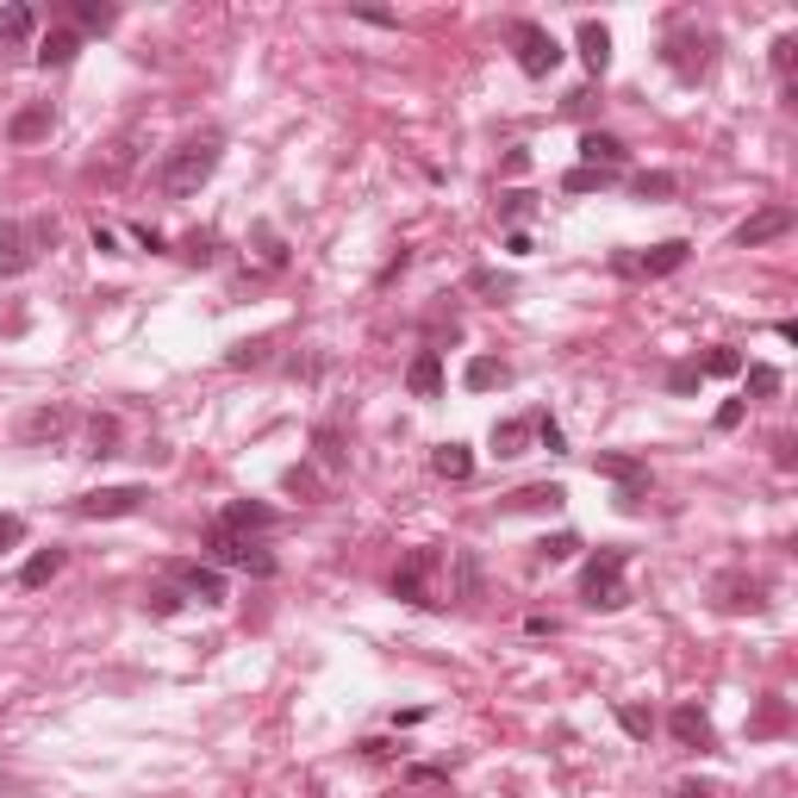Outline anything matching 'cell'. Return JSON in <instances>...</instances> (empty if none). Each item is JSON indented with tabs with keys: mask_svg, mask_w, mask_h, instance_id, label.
Returning <instances> with one entry per match:
<instances>
[{
	"mask_svg": "<svg viewBox=\"0 0 798 798\" xmlns=\"http://www.w3.org/2000/svg\"><path fill=\"white\" fill-rule=\"evenodd\" d=\"M218 156H225V132H218V125H206V132H188L176 150L162 156V169H156L162 194H169V200H194L200 188L213 181Z\"/></svg>",
	"mask_w": 798,
	"mask_h": 798,
	"instance_id": "1",
	"label": "cell"
},
{
	"mask_svg": "<svg viewBox=\"0 0 798 798\" xmlns=\"http://www.w3.org/2000/svg\"><path fill=\"white\" fill-rule=\"evenodd\" d=\"M449 567L443 543H418L400 555V567H393V599L418 605V611H437L443 605V593H437V574Z\"/></svg>",
	"mask_w": 798,
	"mask_h": 798,
	"instance_id": "2",
	"label": "cell"
},
{
	"mask_svg": "<svg viewBox=\"0 0 798 798\" xmlns=\"http://www.w3.org/2000/svg\"><path fill=\"white\" fill-rule=\"evenodd\" d=\"M623 567H630V555L623 549H593L581 567V605L586 611H623L630 605V581H623Z\"/></svg>",
	"mask_w": 798,
	"mask_h": 798,
	"instance_id": "3",
	"label": "cell"
},
{
	"mask_svg": "<svg viewBox=\"0 0 798 798\" xmlns=\"http://www.w3.org/2000/svg\"><path fill=\"white\" fill-rule=\"evenodd\" d=\"M44 250H57V218H0V274H25Z\"/></svg>",
	"mask_w": 798,
	"mask_h": 798,
	"instance_id": "4",
	"label": "cell"
},
{
	"mask_svg": "<svg viewBox=\"0 0 798 798\" xmlns=\"http://www.w3.org/2000/svg\"><path fill=\"white\" fill-rule=\"evenodd\" d=\"M506 44H512V57H518V69H525L530 81H543L555 76V63H562V44H555V32L537 20H512L506 25Z\"/></svg>",
	"mask_w": 798,
	"mask_h": 798,
	"instance_id": "5",
	"label": "cell"
},
{
	"mask_svg": "<svg viewBox=\"0 0 798 798\" xmlns=\"http://www.w3.org/2000/svg\"><path fill=\"white\" fill-rule=\"evenodd\" d=\"M711 50H718V38H711V32H699V25H681V32H667L662 63H667V69H674L681 81H699L705 69H711Z\"/></svg>",
	"mask_w": 798,
	"mask_h": 798,
	"instance_id": "6",
	"label": "cell"
},
{
	"mask_svg": "<svg viewBox=\"0 0 798 798\" xmlns=\"http://www.w3.org/2000/svg\"><path fill=\"white\" fill-rule=\"evenodd\" d=\"M206 549H213V562L218 567H244V574H256V581H269L274 574V555L256 537H237V530H206Z\"/></svg>",
	"mask_w": 798,
	"mask_h": 798,
	"instance_id": "7",
	"label": "cell"
},
{
	"mask_svg": "<svg viewBox=\"0 0 798 798\" xmlns=\"http://www.w3.org/2000/svg\"><path fill=\"white\" fill-rule=\"evenodd\" d=\"M693 256V244L686 237H667V244H655V250H643V256H630V250H618L611 256V269L618 274H643V281H655V274H674Z\"/></svg>",
	"mask_w": 798,
	"mask_h": 798,
	"instance_id": "8",
	"label": "cell"
},
{
	"mask_svg": "<svg viewBox=\"0 0 798 798\" xmlns=\"http://www.w3.org/2000/svg\"><path fill=\"white\" fill-rule=\"evenodd\" d=\"M144 499H150V487H94L76 499V518H132V512H144Z\"/></svg>",
	"mask_w": 798,
	"mask_h": 798,
	"instance_id": "9",
	"label": "cell"
},
{
	"mask_svg": "<svg viewBox=\"0 0 798 798\" xmlns=\"http://www.w3.org/2000/svg\"><path fill=\"white\" fill-rule=\"evenodd\" d=\"M798 225L793 206H761V213H749L737 225V250H761V244H774V237H786Z\"/></svg>",
	"mask_w": 798,
	"mask_h": 798,
	"instance_id": "10",
	"label": "cell"
},
{
	"mask_svg": "<svg viewBox=\"0 0 798 798\" xmlns=\"http://www.w3.org/2000/svg\"><path fill=\"white\" fill-rule=\"evenodd\" d=\"M667 737L681 742V749H693V755L718 749V730H711V718H705L699 705H674V711H667Z\"/></svg>",
	"mask_w": 798,
	"mask_h": 798,
	"instance_id": "11",
	"label": "cell"
},
{
	"mask_svg": "<svg viewBox=\"0 0 798 798\" xmlns=\"http://www.w3.org/2000/svg\"><path fill=\"white\" fill-rule=\"evenodd\" d=\"M218 530H237V537H256V530H274L281 525V512L274 506H262V499H232V506L213 518Z\"/></svg>",
	"mask_w": 798,
	"mask_h": 798,
	"instance_id": "12",
	"label": "cell"
},
{
	"mask_svg": "<svg viewBox=\"0 0 798 798\" xmlns=\"http://www.w3.org/2000/svg\"><path fill=\"white\" fill-rule=\"evenodd\" d=\"M176 586L188 593V599H200V605H225V574H218L213 562H181Z\"/></svg>",
	"mask_w": 798,
	"mask_h": 798,
	"instance_id": "13",
	"label": "cell"
},
{
	"mask_svg": "<svg viewBox=\"0 0 798 798\" xmlns=\"http://www.w3.org/2000/svg\"><path fill=\"white\" fill-rule=\"evenodd\" d=\"M718 605L723 611H761L767 605V581L761 574H718Z\"/></svg>",
	"mask_w": 798,
	"mask_h": 798,
	"instance_id": "14",
	"label": "cell"
},
{
	"mask_svg": "<svg viewBox=\"0 0 798 798\" xmlns=\"http://www.w3.org/2000/svg\"><path fill=\"white\" fill-rule=\"evenodd\" d=\"M50 125H57V106L50 100H32V106H20V113L7 119V144H38V137H50Z\"/></svg>",
	"mask_w": 798,
	"mask_h": 798,
	"instance_id": "15",
	"label": "cell"
},
{
	"mask_svg": "<svg viewBox=\"0 0 798 798\" xmlns=\"http://www.w3.org/2000/svg\"><path fill=\"white\" fill-rule=\"evenodd\" d=\"M623 162H630L623 137H611V132H581V169H611V176H618Z\"/></svg>",
	"mask_w": 798,
	"mask_h": 798,
	"instance_id": "16",
	"label": "cell"
},
{
	"mask_svg": "<svg viewBox=\"0 0 798 798\" xmlns=\"http://www.w3.org/2000/svg\"><path fill=\"white\" fill-rule=\"evenodd\" d=\"M81 50V32L76 25H57V32H44L38 38V69H69Z\"/></svg>",
	"mask_w": 798,
	"mask_h": 798,
	"instance_id": "17",
	"label": "cell"
},
{
	"mask_svg": "<svg viewBox=\"0 0 798 798\" xmlns=\"http://www.w3.org/2000/svg\"><path fill=\"white\" fill-rule=\"evenodd\" d=\"M406 387L418 393V400H437V393H443V356H437V350H418V356H412Z\"/></svg>",
	"mask_w": 798,
	"mask_h": 798,
	"instance_id": "18",
	"label": "cell"
},
{
	"mask_svg": "<svg viewBox=\"0 0 798 798\" xmlns=\"http://www.w3.org/2000/svg\"><path fill=\"white\" fill-rule=\"evenodd\" d=\"M581 63H586V76H605L611 69V32L599 20H581Z\"/></svg>",
	"mask_w": 798,
	"mask_h": 798,
	"instance_id": "19",
	"label": "cell"
},
{
	"mask_svg": "<svg viewBox=\"0 0 798 798\" xmlns=\"http://www.w3.org/2000/svg\"><path fill=\"white\" fill-rule=\"evenodd\" d=\"M567 499V487H555V481H543V487H518L499 499V512H555Z\"/></svg>",
	"mask_w": 798,
	"mask_h": 798,
	"instance_id": "20",
	"label": "cell"
},
{
	"mask_svg": "<svg viewBox=\"0 0 798 798\" xmlns=\"http://www.w3.org/2000/svg\"><path fill=\"white\" fill-rule=\"evenodd\" d=\"M63 567H69V549H38V555H32V562L20 567V586H25V593H38V586L57 581Z\"/></svg>",
	"mask_w": 798,
	"mask_h": 798,
	"instance_id": "21",
	"label": "cell"
},
{
	"mask_svg": "<svg viewBox=\"0 0 798 798\" xmlns=\"http://www.w3.org/2000/svg\"><path fill=\"white\" fill-rule=\"evenodd\" d=\"M69 425H76V412H69V406H38L20 425V437H25V443H44V437H63Z\"/></svg>",
	"mask_w": 798,
	"mask_h": 798,
	"instance_id": "22",
	"label": "cell"
},
{
	"mask_svg": "<svg viewBox=\"0 0 798 798\" xmlns=\"http://www.w3.org/2000/svg\"><path fill=\"white\" fill-rule=\"evenodd\" d=\"M506 381H512V369L499 362V356H474V362L462 369V387L468 393H493V387H506Z\"/></svg>",
	"mask_w": 798,
	"mask_h": 798,
	"instance_id": "23",
	"label": "cell"
},
{
	"mask_svg": "<svg viewBox=\"0 0 798 798\" xmlns=\"http://www.w3.org/2000/svg\"><path fill=\"white\" fill-rule=\"evenodd\" d=\"M487 443H493V456H499V462L525 456V443H530V418H499V425L487 430Z\"/></svg>",
	"mask_w": 798,
	"mask_h": 798,
	"instance_id": "24",
	"label": "cell"
},
{
	"mask_svg": "<svg viewBox=\"0 0 798 798\" xmlns=\"http://www.w3.org/2000/svg\"><path fill=\"white\" fill-rule=\"evenodd\" d=\"M88 456H94V462L119 456V418L113 412H94V418H88Z\"/></svg>",
	"mask_w": 798,
	"mask_h": 798,
	"instance_id": "25",
	"label": "cell"
},
{
	"mask_svg": "<svg viewBox=\"0 0 798 798\" xmlns=\"http://www.w3.org/2000/svg\"><path fill=\"white\" fill-rule=\"evenodd\" d=\"M430 468H437L443 481H468V474H474V456H468V443H437L430 449Z\"/></svg>",
	"mask_w": 798,
	"mask_h": 798,
	"instance_id": "26",
	"label": "cell"
},
{
	"mask_svg": "<svg viewBox=\"0 0 798 798\" xmlns=\"http://www.w3.org/2000/svg\"><path fill=\"white\" fill-rule=\"evenodd\" d=\"M32 32H38V13H32V7H20V0L0 7V44H25Z\"/></svg>",
	"mask_w": 798,
	"mask_h": 798,
	"instance_id": "27",
	"label": "cell"
},
{
	"mask_svg": "<svg viewBox=\"0 0 798 798\" xmlns=\"http://www.w3.org/2000/svg\"><path fill=\"white\" fill-rule=\"evenodd\" d=\"M449 562H456V599L474 605L481 599V562H474L468 549H449Z\"/></svg>",
	"mask_w": 798,
	"mask_h": 798,
	"instance_id": "28",
	"label": "cell"
},
{
	"mask_svg": "<svg viewBox=\"0 0 798 798\" xmlns=\"http://www.w3.org/2000/svg\"><path fill=\"white\" fill-rule=\"evenodd\" d=\"M69 13H76V32H113L119 25V7H106V0H76Z\"/></svg>",
	"mask_w": 798,
	"mask_h": 798,
	"instance_id": "29",
	"label": "cell"
},
{
	"mask_svg": "<svg viewBox=\"0 0 798 798\" xmlns=\"http://www.w3.org/2000/svg\"><path fill=\"white\" fill-rule=\"evenodd\" d=\"M181 605H188V593H181L176 581H162V586H150V593H144V611H150V618H176Z\"/></svg>",
	"mask_w": 798,
	"mask_h": 798,
	"instance_id": "30",
	"label": "cell"
},
{
	"mask_svg": "<svg viewBox=\"0 0 798 798\" xmlns=\"http://www.w3.org/2000/svg\"><path fill=\"white\" fill-rule=\"evenodd\" d=\"M181 256H188L194 269H213L218 262V232H188L181 237Z\"/></svg>",
	"mask_w": 798,
	"mask_h": 798,
	"instance_id": "31",
	"label": "cell"
},
{
	"mask_svg": "<svg viewBox=\"0 0 798 798\" xmlns=\"http://www.w3.org/2000/svg\"><path fill=\"white\" fill-rule=\"evenodd\" d=\"M611 181H618L611 169H567V176H562V188H567V194H605Z\"/></svg>",
	"mask_w": 798,
	"mask_h": 798,
	"instance_id": "32",
	"label": "cell"
},
{
	"mask_svg": "<svg viewBox=\"0 0 798 798\" xmlns=\"http://www.w3.org/2000/svg\"><path fill=\"white\" fill-rule=\"evenodd\" d=\"M699 374H718V381L742 374V350H730V344H718V350H705V356H699Z\"/></svg>",
	"mask_w": 798,
	"mask_h": 798,
	"instance_id": "33",
	"label": "cell"
},
{
	"mask_svg": "<svg viewBox=\"0 0 798 798\" xmlns=\"http://www.w3.org/2000/svg\"><path fill=\"white\" fill-rule=\"evenodd\" d=\"M269 337H256V344H232V350H225V369H262V362H269Z\"/></svg>",
	"mask_w": 798,
	"mask_h": 798,
	"instance_id": "34",
	"label": "cell"
},
{
	"mask_svg": "<svg viewBox=\"0 0 798 798\" xmlns=\"http://www.w3.org/2000/svg\"><path fill=\"white\" fill-rule=\"evenodd\" d=\"M793 57H798V38L793 32H779L774 38V76L786 81V100H793Z\"/></svg>",
	"mask_w": 798,
	"mask_h": 798,
	"instance_id": "35",
	"label": "cell"
},
{
	"mask_svg": "<svg viewBox=\"0 0 798 798\" xmlns=\"http://www.w3.org/2000/svg\"><path fill=\"white\" fill-rule=\"evenodd\" d=\"M618 723H623V737H637V742L655 737V718H649L643 705H618Z\"/></svg>",
	"mask_w": 798,
	"mask_h": 798,
	"instance_id": "36",
	"label": "cell"
},
{
	"mask_svg": "<svg viewBox=\"0 0 798 798\" xmlns=\"http://www.w3.org/2000/svg\"><path fill=\"white\" fill-rule=\"evenodd\" d=\"M137 162V137H119L113 144V156H106V169H100V176L106 181H125V169H132Z\"/></svg>",
	"mask_w": 798,
	"mask_h": 798,
	"instance_id": "37",
	"label": "cell"
},
{
	"mask_svg": "<svg viewBox=\"0 0 798 798\" xmlns=\"http://www.w3.org/2000/svg\"><path fill=\"white\" fill-rule=\"evenodd\" d=\"M537 213V194H525V188H512V194H499V218L506 225H518V218Z\"/></svg>",
	"mask_w": 798,
	"mask_h": 798,
	"instance_id": "38",
	"label": "cell"
},
{
	"mask_svg": "<svg viewBox=\"0 0 798 798\" xmlns=\"http://www.w3.org/2000/svg\"><path fill=\"white\" fill-rule=\"evenodd\" d=\"M774 730H786V699H767L761 705V718L749 723V737H774Z\"/></svg>",
	"mask_w": 798,
	"mask_h": 798,
	"instance_id": "39",
	"label": "cell"
},
{
	"mask_svg": "<svg viewBox=\"0 0 798 798\" xmlns=\"http://www.w3.org/2000/svg\"><path fill=\"white\" fill-rule=\"evenodd\" d=\"M574 549H581V537H574V530H555V537H543V543H537V555H543V562H567Z\"/></svg>",
	"mask_w": 798,
	"mask_h": 798,
	"instance_id": "40",
	"label": "cell"
},
{
	"mask_svg": "<svg viewBox=\"0 0 798 798\" xmlns=\"http://www.w3.org/2000/svg\"><path fill=\"white\" fill-rule=\"evenodd\" d=\"M674 188H681V181L667 176V169H649V176H637V194H643V200H667Z\"/></svg>",
	"mask_w": 798,
	"mask_h": 798,
	"instance_id": "41",
	"label": "cell"
},
{
	"mask_svg": "<svg viewBox=\"0 0 798 798\" xmlns=\"http://www.w3.org/2000/svg\"><path fill=\"white\" fill-rule=\"evenodd\" d=\"M749 393H755V400H774V393H779V369L755 362V369H749Z\"/></svg>",
	"mask_w": 798,
	"mask_h": 798,
	"instance_id": "42",
	"label": "cell"
},
{
	"mask_svg": "<svg viewBox=\"0 0 798 798\" xmlns=\"http://www.w3.org/2000/svg\"><path fill=\"white\" fill-rule=\"evenodd\" d=\"M699 381H705L699 362H674V369H667V393H693Z\"/></svg>",
	"mask_w": 798,
	"mask_h": 798,
	"instance_id": "43",
	"label": "cell"
},
{
	"mask_svg": "<svg viewBox=\"0 0 798 798\" xmlns=\"http://www.w3.org/2000/svg\"><path fill=\"white\" fill-rule=\"evenodd\" d=\"M25 543V518L20 512H0V555H7V549H20Z\"/></svg>",
	"mask_w": 798,
	"mask_h": 798,
	"instance_id": "44",
	"label": "cell"
},
{
	"mask_svg": "<svg viewBox=\"0 0 798 798\" xmlns=\"http://www.w3.org/2000/svg\"><path fill=\"white\" fill-rule=\"evenodd\" d=\"M312 443H318V462H325V468H344V449H337V430H331V425L318 430Z\"/></svg>",
	"mask_w": 798,
	"mask_h": 798,
	"instance_id": "45",
	"label": "cell"
},
{
	"mask_svg": "<svg viewBox=\"0 0 798 798\" xmlns=\"http://www.w3.org/2000/svg\"><path fill=\"white\" fill-rule=\"evenodd\" d=\"M468 288H474V293H512V281H506V274H493V269H474V274H468Z\"/></svg>",
	"mask_w": 798,
	"mask_h": 798,
	"instance_id": "46",
	"label": "cell"
},
{
	"mask_svg": "<svg viewBox=\"0 0 798 798\" xmlns=\"http://www.w3.org/2000/svg\"><path fill=\"white\" fill-rule=\"evenodd\" d=\"M530 430L543 437V449H549V456H562V449H567V437H562V425H555V418H537Z\"/></svg>",
	"mask_w": 798,
	"mask_h": 798,
	"instance_id": "47",
	"label": "cell"
},
{
	"mask_svg": "<svg viewBox=\"0 0 798 798\" xmlns=\"http://www.w3.org/2000/svg\"><path fill=\"white\" fill-rule=\"evenodd\" d=\"M742 412H749V406H742V400H723L711 425H718V430H737V425H742Z\"/></svg>",
	"mask_w": 798,
	"mask_h": 798,
	"instance_id": "48",
	"label": "cell"
},
{
	"mask_svg": "<svg viewBox=\"0 0 798 798\" xmlns=\"http://www.w3.org/2000/svg\"><path fill=\"white\" fill-rule=\"evenodd\" d=\"M774 462H779V468H793V462H798V443H793V437H774Z\"/></svg>",
	"mask_w": 798,
	"mask_h": 798,
	"instance_id": "49",
	"label": "cell"
},
{
	"mask_svg": "<svg viewBox=\"0 0 798 798\" xmlns=\"http://www.w3.org/2000/svg\"><path fill=\"white\" fill-rule=\"evenodd\" d=\"M525 169H530V150H525V144H518V150H506V176H525Z\"/></svg>",
	"mask_w": 798,
	"mask_h": 798,
	"instance_id": "50",
	"label": "cell"
},
{
	"mask_svg": "<svg viewBox=\"0 0 798 798\" xmlns=\"http://www.w3.org/2000/svg\"><path fill=\"white\" fill-rule=\"evenodd\" d=\"M94 250H100V256H119V237L106 232V225H94Z\"/></svg>",
	"mask_w": 798,
	"mask_h": 798,
	"instance_id": "51",
	"label": "cell"
},
{
	"mask_svg": "<svg viewBox=\"0 0 798 798\" xmlns=\"http://www.w3.org/2000/svg\"><path fill=\"white\" fill-rule=\"evenodd\" d=\"M406 262H412V250H400V256H393V262H387V269H381V288H387V281H393V274H406Z\"/></svg>",
	"mask_w": 798,
	"mask_h": 798,
	"instance_id": "52",
	"label": "cell"
},
{
	"mask_svg": "<svg viewBox=\"0 0 798 798\" xmlns=\"http://www.w3.org/2000/svg\"><path fill=\"white\" fill-rule=\"evenodd\" d=\"M674 798H711V786H699V779H686V786H681Z\"/></svg>",
	"mask_w": 798,
	"mask_h": 798,
	"instance_id": "53",
	"label": "cell"
},
{
	"mask_svg": "<svg viewBox=\"0 0 798 798\" xmlns=\"http://www.w3.org/2000/svg\"><path fill=\"white\" fill-rule=\"evenodd\" d=\"M0 786H7V779H0Z\"/></svg>",
	"mask_w": 798,
	"mask_h": 798,
	"instance_id": "54",
	"label": "cell"
}]
</instances>
